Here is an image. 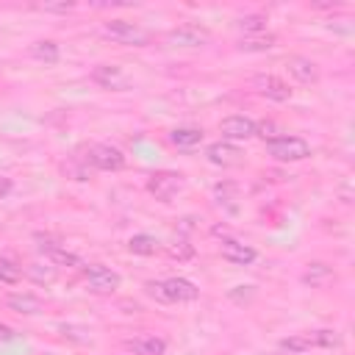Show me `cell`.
Masks as SVG:
<instances>
[{
    "instance_id": "cell-21",
    "label": "cell",
    "mask_w": 355,
    "mask_h": 355,
    "mask_svg": "<svg viewBox=\"0 0 355 355\" xmlns=\"http://www.w3.org/2000/svg\"><path fill=\"white\" fill-rule=\"evenodd\" d=\"M308 341H311V349H313V347L333 349V347L341 344V336H338L336 330H330V327H322V330H311V333H308Z\"/></svg>"
},
{
    "instance_id": "cell-24",
    "label": "cell",
    "mask_w": 355,
    "mask_h": 355,
    "mask_svg": "<svg viewBox=\"0 0 355 355\" xmlns=\"http://www.w3.org/2000/svg\"><path fill=\"white\" fill-rule=\"evenodd\" d=\"M19 277H22V266H19L14 258L0 255V280H3V283H17Z\"/></svg>"
},
{
    "instance_id": "cell-12",
    "label": "cell",
    "mask_w": 355,
    "mask_h": 355,
    "mask_svg": "<svg viewBox=\"0 0 355 355\" xmlns=\"http://www.w3.org/2000/svg\"><path fill=\"white\" fill-rule=\"evenodd\" d=\"M219 252H222L225 261H230V263H236V266H250V263L258 258L255 247H250V244H244V241H239V239H222V241H219Z\"/></svg>"
},
{
    "instance_id": "cell-2",
    "label": "cell",
    "mask_w": 355,
    "mask_h": 355,
    "mask_svg": "<svg viewBox=\"0 0 355 355\" xmlns=\"http://www.w3.org/2000/svg\"><path fill=\"white\" fill-rule=\"evenodd\" d=\"M80 269H83V283H86V288H89L92 294H97V297H108V294H114V291L122 286V275L114 272V269H108L105 263H86V266H80Z\"/></svg>"
},
{
    "instance_id": "cell-30",
    "label": "cell",
    "mask_w": 355,
    "mask_h": 355,
    "mask_svg": "<svg viewBox=\"0 0 355 355\" xmlns=\"http://www.w3.org/2000/svg\"><path fill=\"white\" fill-rule=\"evenodd\" d=\"M14 338H17V333H14L8 324L0 322V341H14Z\"/></svg>"
},
{
    "instance_id": "cell-23",
    "label": "cell",
    "mask_w": 355,
    "mask_h": 355,
    "mask_svg": "<svg viewBox=\"0 0 355 355\" xmlns=\"http://www.w3.org/2000/svg\"><path fill=\"white\" fill-rule=\"evenodd\" d=\"M236 28H241L244 36H250V33H263V31H266V17H263V14L239 17V19H236Z\"/></svg>"
},
{
    "instance_id": "cell-28",
    "label": "cell",
    "mask_w": 355,
    "mask_h": 355,
    "mask_svg": "<svg viewBox=\"0 0 355 355\" xmlns=\"http://www.w3.org/2000/svg\"><path fill=\"white\" fill-rule=\"evenodd\" d=\"M42 11H53V14H67V11H75V3H42Z\"/></svg>"
},
{
    "instance_id": "cell-1",
    "label": "cell",
    "mask_w": 355,
    "mask_h": 355,
    "mask_svg": "<svg viewBox=\"0 0 355 355\" xmlns=\"http://www.w3.org/2000/svg\"><path fill=\"white\" fill-rule=\"evenodd\" d=\"M147 294L158 302H191L197 300L200 288L186 277H166V280H147Z\"/></svg>"
},
{
    "instance_id": "cell-9",
    "label": "cell",
    "mask_w": 355,
    "mask_h": 355,
    "mask_svg": "<svg viewBox=\"0 0 355 355\" xmlns=\"http://www.w3.org/2000/svg\"><path fill=\"white\" fill-rule=\"evenodd\" d=\"M205 158L214 164V166H222V169H230V166H239L244 161V153L233 144V141H211L205 147Z\"/></svg>"
},
{
    "instance_id": "cell-18",
    "label": "cell",
    "mask_w": 355,
    "mask_h": 355,
    "mask_svg": "<svg viewBox=\"0 0 355 355\" xmlns=\"http://www.w3.org/2000/svg\"><path fill=\"white\" fill-rule=\"evenodd\" d=\"M31 55L36 61H42V64H58L61 50H58V44L53 39H39V42L31 44Z\"/></svg>"
},
{
    "instance_id": "cell-7",
    "label": "cell",
    "mask_w": 355,
    "mask_h": 355,
    "mask_svg": "<svg viewBox=\"0 0 355 355\" xmlns=\"http://www.w3.org/2000/svg\"><path fill=\"white\" fill-rule=\"evenodd\" d=\"M166 42L175 44V47H205L211 42V31L205 25H197V22H186V25H178L166 33Z\"/></svg>"
},
{
    "instance_id": "cell-20",
    "label": "cell",
    "mask_w": 355,
    "mask_h": 355,
    "mask_svg": "<svg viewBox=\"0 0 355 355\" xmlns=\"http://www.w3.org/2000/svg\"><path fill=\"white\" fill-rule=\"evenodd\" d=\"M128 250H130L133 255H155V252L161 250V244H158V239L150 236V233H136V236L128 239Z\"/></svg>"
},
{
    "instance_id": "cell-3",
    "label": "cell",
    "mask_w": 355,
    "mask_h": 355,
    "mask_svg": "<svg viewBox=\"0 0 355 355\" xmlns=\"http://www.w3.org/2000/svg\"><path fill=\"white\" fill-rule=\"evenodd\" d=\"M186 180L180 172H172V169H161V172H153L147 178V191L158 200V202H172L180 191H183Z\"/></svg>"
},
{
    "instance_id": "cell-29",
    "label": "cell",
    "mask_w": 355,
    "mask_h": 355,
    "mask_svg": "<svg viewBox=\"0 0 355 355\" xmlns=\"http://www.w3.org/2000/svg\"><path fill=\"white\" fill-rule=\"evenodd\" d=\"M11 189H14V180H11V178H6V175H0V200H3V197H8V194H11Z\"/></svg>"
},
{
    "instance_id": "cell-25",
    "label": "cell",
    "mask_w": 355,
    "mask_h": 355,
    "mask_svg": "<svg viewBox=\"0 0 355 355\" xmlns=\"http://www.w3.org/2000/svg\"><path fill=\"white\" fill-rule=\"evenodd\" d=\"M36 247H39V252H42V255H50V252L61 250V247H64V241H61L58 236H50V233H36Z\"/></svg>"
},
{
    "instance_id": "cell-17",
    "label": "cell",
    "mask_w": 355,
    "mask_h": 355,
    "mask_svg": "<svg viewBox=\"0 0 355 355\" xmlns=\"http://www.w3.org/2000/svg\"><path fill=\"white\" fill-rule=\"evenodd\" d=\"M333 277H336V275H333V269H330L327 263H322V261H313V263H308V269L302 272V283H308V286H313V288H322V286H327Z\"/></svg>"
},
{
    "instance_id": "cell-16",
    "label": "cell",
    "mask_w": 355,
    "mask_h": 355,
    "mask_svg": "<svg viewBox=\"0 0 355 355\" xmlns=\"http://www.w3.org/2000/svg\"><path fill=\"white\" fill-rule=\"evenodd\" d=\"M277 44V36L275 33H250V36H241L239 39V50H244V53H266V50H272Z\"/></svg>"
},
{
    "instance_id": "cell-27",
    "label": "cell",
    "mask_w": 355,
    "mask_h": 355,
    "mask_svg": "<svg viewBox=\"0 0 355 355\" xmlns=\"http://www.w3.org/2000/svg\"><path fill=\"white\" fill-rule=\"evenodd\" d=\"M47 258L53 261V266H80V258H78L75 252H69L67 247H61V250H55V252H50Z\"/></svg>"
},
{
    "instance_id": "cell-11",
    "label": "cell",
    "mask_w": 355,
    "mask_h": 355,
    "mask_svg": "<svg viewBox=\"0 0 355 355\" xmlns=\"http://www.w3.org/2000/svg\"><path fill=\"white\" fill-rule=\"evenodd\" d=\"M286 69L288 75L302 83V86H311V83H319V64L308 55H288L286 58Z\"/></svg>"
},
{
    "instance_id": "cell-4",
    "label": "cell",
    "mask_w": 355,
    "mask_h": 355,
    "mask_svg": "<svg viewBox=\"0 0 355 355\" xmlns=\"http://www.w3.org/2000/svg\"><path fill=\"white\" fill-rule=\"evenodd\" d=\"M266 153L275 161H305L311 155V144L302 136H277L272 141H266Z\"/></svg>"
},
{
    "instance_id": "cell-13",
    "label": "cell",
    "mask_w": 355,
    "mask_h": 355,
    "mask_svg": "<svg viewBox=\"0 0 355 355\" xmlns=\"http://www.w3.org/2000/svg\"><path fill=\"white\" fill-rule=\"evenodd\" d=\"M92 80L100 89H114V92H125L128 89V78L122 75V69L116 64H97L92 69Z\"/></svg>"
},
{
    "instance_id": "cell-10",
    "label": "cell",
    "mask_w": 355,
    "mask_h": 355,
    "mask_svg": "<svg viewBox=\"0 0 355 355\" xmlns=\"http://www.w3.org/2000/svg\"><path fill=\"white\" fill-rule=\"evenodd\" d=\"M252 89H255V94H261V97H266L272 103H286L291 97L288 83L283 78H277V75H255L252 78Z\"/></svg>"
},
{
    "instance_id": "cell-15",
    "label": "cell",
    "mask_w": 355,
    "mask_h": 355,
    "mask_svg": "<svg viewBox=\"0 0 355 355\" xmlns=\"http://www.w3.org/2000/svg\"><path fill=\"white\" fill-rule=\"evenodd\" d=\"M6 305L11 308V311H17V313H25V316H36V313H42V300L36 297V294H31V291H17V294H8L6 297Z\"/></svg>"
},
{
    "instance_id": "cell-14",
    "label": "cell",
    "mask_w": 355,
    "mask_h": 355,
    "mask_svg": "<svg viewBox=\"0 0 355 355\" xmlns=\"http://www.w3.org/2000/svg\"><path fill=\"white\" fill-rule=\"evenodd\" d=\"M128 352L133 355H164L166 352V341L161 336H139V338H128L122 344Z\"/></svg>"
},
{
    "instance_id": "cell-5",
    "label": "cell",
    "mask_w": 355,
    "mask_h": 355,
    "mask_svg": "<svg viewBox=\"0 0 355 355\" xmlns=\"http://www.w3.org/2000/svg\"><path fill=\"white\" fill-rule=\"evenodd\" d=\"M103 33H105L108 39H114L116 44H128V47H144V44L150 42L147 31H141L139 25H133V22H128V19H108V22L103 25Z\"/></svg>"
},
{
    "instance_id": "cell-6",
    "label": "cell",
    "mask_w": 355,
    "mask_h": 355,
    "mask_svg": "<svg viewBox=\"0 0 355 355\" xmlns=\"http://www.w3.org/2000/svg\"><path fill=\"white\" fill-rule=\"evenodd\" d=\"M86 164L100 172H119L125 166V153L114 144H92L86 150Z\"/></svg>"
},
{
    "instance_id": "cell-22",
    "label": "cell",
    "mask_w": 355,
    "mask_h": 355,
    "mask_svg": "<svg viewBox=\"0 0 355 355\" xmlns=\"http://www.w3.org/2000/svg\"><path fill=\"white\" fill-rule=\"evenodd\" d=\"M25 275H28V277H31L33 283H39V286L44 283V286H47V283H53V280L58 277V266H42V263H28V266H25Z\"/></svg>"
},
{
    "instance_id": "cell-26",
    "label": "cell",
    "mask_w": 355,
    "mask_h": 355,
    "mask_svg": "<svg viewBox=\"0 0 355 355\" xmlns=\"http://www.w3.org/2000/svg\"><path fill=\"white\" fill-rule=\"evenodd\" d=\"M166 252H169V258H175V261H189V258L194 255V247H191L186 239H178V241H172V244L166 247Z\"/></svg>"
},
{
    "instance_id": "cell-8",
    "label": "cell",
    "mask_w": 355,
    "mask_h": 355,
    "mask_svg": "<svg viewBox=\"0 0 355 355\" xmlns=\"http://www.w3.org/2000/svg\"><path fill=\"white\" fill-rule=\"evenodd\" d=\"M255 125L258 122H252L244 114H230L219 122V133H222L225 141H247V139L255 136Z\"/></svg>"
},
{
    "instance_id": "cell-19",
    "label": "cell",
    "mask_w": 355,
    "mask_h": 355,
    "mask_svg": "<svg viewBox=\"0 0 355 355\" xmlns=\"http://www.w3.org/2000/svg\"><path fill=\"white\" fill-rule=\"evenodd\" d=\"M169 141L175 147H180V150H191V147H197L202 141V130L200 128H175L169 133Z\"/></svg>"
}]
</instances>
